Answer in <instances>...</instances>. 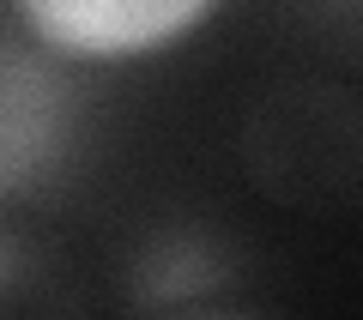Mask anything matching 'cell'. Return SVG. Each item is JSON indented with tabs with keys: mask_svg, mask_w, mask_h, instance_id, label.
<instances>
[{
	"mask_svg": "<svg viewBox=\"0 0 363 320\" xmlns=\"http://www.w3.org/2000/svg\"><path fill=\"white\" fill-rule=\"evenodd\" d=\"M13 6L49 49L91 61L152 55L212 13V0H13Z\"/></svg>",
	"mask_w": 363,
	"mask_h": 320,
	"instance_id": "6da1fadb",
	"label": "cell"
}]
</instances>
